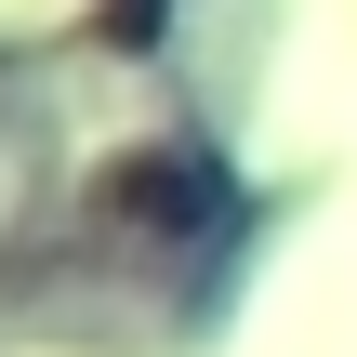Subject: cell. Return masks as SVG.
<instances>
[{
	"label": "cell",
	"mask_w": 357,
	"mask_h": 357,
	"mask_svg": "<svg viewBox=\"0 0 357 357\" xmlns=\"http://www.w3.org/2000/svg\"><path fill=\"white\" fill-rule=\"evenodd\" d=\"M106 212H119L132 238H199V225H212V172H199V159H119V172H106Z\"/></svg>",
	"instance_id": "cell-1"
}]
</instances>
